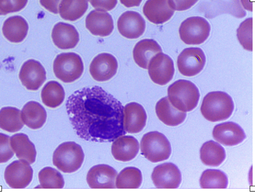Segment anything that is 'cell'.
Segmentation results:
<instances>
[{"label": "cell", "instance_id": "f546056e", "mask_svg": "<svg viewBox=\"0 0 255 192\" xmlns=\"http://www.w3.org/2000/svg\"><path fill=\"white\" fill-rule=\"evenodd\" d=\"M43 103L47 107L56 108L63 102L65 92L60 83L55 81L47 82L41 93Z\"/></svg>", "mask_w": 255, "mask_h": 192}, {"label": "cell", "instance_id": "4dcf8cb0", "mask_svg": "<svg viewBox=\"0 0 255 192\" xmlns=\"http://www.w3.org/2000/svg\"><path fill=\"white\" fill-rule=\"evenodd\" d=\"M21 111L14 107L7 106L0 110V128L9 132L20 130L23 126Z\"/></svg>", "mask_w": 255, "mask_h": 192}, {"label": "cell", "instance_id": "ba28073f", "mask_svg": "<svg viewBox=\"0 0 255 192\" xmlns=\"http://www.w3.org/2000/svg\"><path fill=\"white\" fill-rule=\"evenodd\" d=\"M206 56L203 51L198 47L184 49L178 55L177 65L179 72L186 77H193L204 68Z\"/></svg>", "mask_w": 255, "mask_h": 192}, {"label": "cell", "instance_id": "836d02e7", "mask_svg": "<svg viewBox=\"0 0 255 192\" xmlns=\"http://www.w3.org/2000/svg\"><path fill=\"white\" fill-rule=\"evenodd\" d=\"M40 186L42 189H62L64 186L63 176L57 170L50 167L43 168L38 173Z\"/></svg>", "mask_w": 255, "mask_h": 192}, {"label": "cell", "instance_id": "8fae6325", "mask_svg": "<svg viewBox=\"0 0 255 192\" xmlns=\"http://www.w3.org/2000/svg\"><path fill=\"white\" fill-rule=\"evenodd\" d=\"M151 179L158 189L177 188L181 182V174L178 167L171 163H164L155 167Z\"/></svg>", "mask_w": 255, "mask_h": 192}, {"label": "cell", "instance_id": "e0dca14e", "mask_svg": "<svg viewBox=\"0 0 255 192\" xmlns=\"http://www.w3.org/2000/svg\"><path fill=\"white\" fill-rule=\"evenodd\" d=\"M146 119L145 110L140 104L131 102L124 107L123 125L126 132H139L145 126Z\"/></svg>", "mask_w": 255, "mask_h": 192}, {"label": "cell", "instance_id": "2e32d148", "mask_svg": "<svg viewBox=\"0 0 255 192\" xmlns=\"http://www.w3.org/2000/svg\"><path fill=\"white\" fill-rule=\"evenodd\" d=\"M117 171L105 164L93 166L87 175V182L92 189H115Z\"/></svg>", "mask_w": 255, "mask_h": 192}, {"label": "cell", "instance_id": "f1b7e54d", "mask_svg": "<svg viewBox=\"0 0 255 192\" xmlns=\"http://www.w3.org/2000/svg\"><path fill=\"white\" fill-rule=\"evenodd\" d=\"M88 7V0H61L58 12L65 20L76 21L85 14Z\"/></svg>", "mask_w": 255, "mask_h": 192}, {"label": "cell", "instance_id": "3957f363", "mask_svg": "<svg viewBox=\"0 0 255 192\" xmlns=\"http://www.w3.org/2000/svg\"><path fill=\"white\" fill-rule=\"evenodd\" d=\"M168 98L176 109L183 112L190 111L197 105L200 93L192 82L183 79L176 81L167 90Z\"/></svg>", "mask_w": 255, "mask_h": 192}, {"label": "cell", "instance_id": "44dd1931", "mask_svg": "<svg viewBox=\"0 0 255 192\" xmlns=\"http://www.w3.org/2000/svg\"><path fill=\"white\" fill-rule=\"evenodd\" d=\"M51 37L55 45L61 49L74 48L79 41V35L75 27L62 22L54 26Z\"/></svg>", "mask_w": 255, "mask_h": 192}, {"label": "cell", "instance_id": "ffe728a7", "mask_svg": "<svg viewBox=\"0 0 255 192\" xmlns=\"http://www.w3.org/2000/svg\"><path fill=\"white\" fill-rule=\"evenodd\" d=\"M85 25L94 35L101 37L109 36L114 29L112 16L106 11L92 10L86 16Z\"/></svg>", "mask_w": 255, "mask_h": 192}, {"label": "cell", "instance_id": "d6986e66", "mask_svg": "<svg viewBox=\"0 0 255 192\" xmlns=\"http://www.w3.org/2000/svg\"><path fill=\"white\" fill-rule=\"evenodd\" d=\"M142 11L146 18L155 24H161L169 20L174 13L170 0H147Z\"/></svg>", "mask_w": 255, "mask_h": 192}, {"label": "cell", "instance_id": "277c9868", "mask_svg": "<svg viewBox=\"0 0 255 192\" xmlns=\"http://www.w3.org/2000/svg\"><path fill=\"white\" fill-rule=\"evenodd\" d=\"M84 154L82 147L73 141L60 144L53 155V164L60 171L70 173L76 172L82 166Z\"/></svg>", "mask_w": 255, "mask_h": 192}, {"label": "cell", "instance_id": "83f0119b", "mask_svg": "<svg viewBox=\"0 0 255 192\" xmlns=\"http://www.w3.org/2000/svg\"><path fill=\"white\" fill-rule=\"evenodd\" d=\"M200 154L202 163L209 166H219L226 158L224 148L213 140L206 142L202 145Z\"/></svg>", "mask_w": 255, "mask_h": 192}, {"label": "cell", "instance_id": "d590c367", "mask_svg": "<svg viewBox=\"0 0 255 192\" xmlns=\"http://www.w3.org/2000/svg\"><path fill=\"white\" fill-rule=\"evenodd\" d=\"M28 0H0V15H6L22 10Z\"/></svg>", "mask_w": 255, "mask_h": 192}, {"label": "cell", "instance_id": "484cf974", "mask_svg": "<svg viewBox=\"0 0 255 192\" xmlns=\"http://www.w3.org/2000/svg\"><path fill=\"white\" fill-rule=\"evenodd\" d=\"M10 145L16 156L29 164L35 161L36 151L33 143L24 133H16L10 138Z\"/></svg>", "mask_w": 255, "mask_h": 192}, {"label": "cell", "instance_id": "30bf717a", "mask_svg": "<svg viewBox=\"0 0 255 192\" xmlns=\"http://www.w3.org/2000/svg\"><path fill=\"white\" fill-rule=\"evenodd\" d=\"M33 170L29 164L21 160H15L8 165L4 177L7 184L11 188L23 189L31 182Z\"/></svg>", "mask_w": 255, "mask_h": 192}, {"label": "cell", "instance_id": "52a82bcc", "mask_svg": "<svg viewBox=\"0 0 255 192\" xmlns=\"http://www.w3.org/2000/svg\"><path fill=\"white\" fill-rule=\"evenodd\" d=\"M210 25L200 16H192L180 24L179 33L181 40L187 45H199L207 40L210 35Z\"/></svg>", "mask_w": 255, "mask_h": 192}, {"label": "cell", "instance_id": "5bb4252c", "mask_svg": "<svg viewBox=\"0 0 255 192\" xmlns=\"http://www.w3.org/2000/svg\"><path fill=\"white\" fill-rule=\"evenodd\" d=\"M205 16L213 18L222 14H230L237 18H243L246 12L240 0H210L202 5Z\"/></svg>", "mask_w": 255, "mask_h": 192}, {"label": "cell", "instance_id": "ac0fdd59", "mask_svg": "<svg viewBox=\"0 0 255 192\" xmlns=\"http://www.w3.org/2000/svg\"><path fill=\"white\" fill-rule=\"evenodd\" d=\"M212 135L220 143L226 146H235L246 138V134L238 124L233 122H225L214 126Z\"/></svg>", "mask_w": 255, "mask_h": 192}, {"label": "cell", "instance_id": "d4e9b609", "mask_svg": "<svg viewBox=\"0 0 255 192\" xmlns=\"http://www.w3.org/2000/svg\"><path fill=\"white\" fill-rule=\"evenodd\" d=\"M28 25L24 18L14 15L7 18L3 22L2 31L5 38L12 43L22 42L27 35Z\"/></svg>", "mask_w": 255, "mask_h": 192}, {"label": "cell", "instance_id": "8992f818", "mask_svg": "<svg viewBox=\"0 0 255 192\" xmlns=\"http://www.w3.org/2000/svg\"><path fill=\"white\" fill-rule=\"evenodd\" d=\"M53 70L55 76L66 83L78 80L82 75L84 65L81 57L73 52L62 53L55 58Z\"/></svg>", "mask_w": 255, "mask_h": 192}, {"label": "cell", "instance_id": "7402d4cb", "mask_svg": "<svg viewBox=\"0 0 255 192\" xmlns=\"http://www.w3.org/2000/svg\"><path fill=\"white\" fill-rule=\"evenodd\" d=\"M139 147V143L136 138L131 136L122 135L112 143L111 151L116 160L128 162L135 157Z\"/></svg>", "mask_w": 255, "mask_h": 192}, {"label": "cell", "instance_id": "74e56055", "mask_svg": "<svg viewBox=\"0 0 255 192\" xmlns=\"http://www.w3.org/2000/svg\"><path fill=\"white\" fill-rule=\"evenodd\" d=\"M92 6L97 10L110 11L117 5V0H89Z\"/></svg>", "mask_w": 255, "mask_h": 192}, {"label": "cell", "instance_id": "9c48e42d", "mask_svg": "<svg viewBox=\"0 0 255 192\" xmlns=\"http://www.w3.org/2000/svg\"><path fill=\"white\" fill-rule=\"evenodd\" d=\"M147 69L151 81L161 86L168 83L172 79L174 74L172 59L162 52L156 54L151 59Z\"/></svg>", "mask_w": 255, "mask_h": 192}, {"label": "cell", "instance_id": "8d00e7d4", "mask_svg": "<svg viewBox=\"0 0 255 192\" xmlns=\"http://www.w3.org/2000/svg\"><path fill=\"white\" fill-rule=\"evenodd\" d=\"M10 140L8 135L0 133V163L7 162L14 155Z\"/></svg>", "mask_w": 255, "mask_h": 192}, {"label": "cell", "instance_id": "9a60e30c", "mask_svg": "<svg viewBox=\"0 0 255 192\" xmlns=\"http://www.w3.org/2000/svg\"><path fill=\"white\" fill-rule=\"evenodd\" d=\"M117 27L123 36L128 39H136L144 33L145 22L138 12L127 11L119 17Z\"/></svg>", "mask_w": 255, "mask_h": 192}, {"label": "cell", "instance_id": "e575fe53", "mask_svg": "<svg viewBox=\"0 0 255 192\" xmlns=\"http://www.w3.org/2000/svg\"><path fill=\"white\" fill-rule=\"evenodd\" d=\"M238 39L243 48L253 51V18L246 19L237 30Z\"/></svg>", "mask_w": 255, "mask_h": 192}, {"label": "cell", "instance_id": "1f68e13d", "mask_svg": "<svg viewBox=\"0 0 255 192\" xmlns=\"http://www.w3.org/2000/svg\"><path fill=\"white\" fill-rule=\"evenodd\" d=\"M142 174L140 171L133 167L122 170L116 179V187L118 189H137L141 185Z\"/></svg>", "mask_w": 255, "mask_h": 192}, {"label": "cell", "instance_id": "d6a6232c", "mask_svg": "<svg viewBox=\"0 0 255 192\" xmlns=\"http://www.w3.org/2000/svg\"><path fill=\"white\" fill-rule=\"evenodd\" d=\"M200 184L202 189H226L228 186V178L220 170L208 169L202 173Z\"/></svg>", "mask_w": 255, "mask_h": 192}, {"label": "cell", "instance_id": "b9f144b4", "mask_svg": "<svg viewBox=\"0 0 255 192\" xmlns=\"http://www.w3.org/2000/svg\"><path fill=\"white\" fill-rule=\"evenodd\" d=\"M244 8L250 11H253V0H241Z\"/></svg>", "mask_w": 255, "mask_h": 192}, {"label": "cell", "instance_id": "7a4b0ae2", "mask_svg": "<svg viewBox=\"0 0 255 192\" xmlns=\"http://www.w3.org/2000/svg\"><path fill=\"white\" fill-rule=\"evenodd\" d=\"M234 109V102L230 96L224 92L215 91L204 96L200 111L206 119L217 122L228 118Z\"/></svg>", "mask_w": 255, "mask_h": 192}, {"label": "cell", "instance_id": "4316f807", "mask_svg": "<svg viewBox=\"0 0 255 192\" xmlns=\"http://www.w3.org/2000/svg\"><path fill=\"white\" fill-rule=\"evenodd\" d=\"M21 114L23 123L32 129L41 128L47 117L45 108L39 102L34 101L27 102L23 107Z\"/></svg>", "mask_w": 255, "mask_h": 192}, {"label": "cell", "instance_id": "ab89813d", "mask_svg": "<svg viewBox=\"0 0 255 192\" xmlns=\"http://www.w3.org/2000/svg\"><path fill=\"white\" fill-rule=\"evenodd\" d=\"M61 0H40V3L46 10L54 13H58V6Z\"/></svg>", "mask_w": 255, "mask_h": 192}, {"label": "cell", "instance_id": "60d3db41", "mask_svg": "<svg viewBox=\"0 0 255 192\" xmlns=\"http://www.w3.org/2000/svg\"><path fill=\"white\" fill-rule=\"evenodd\" d=\"M121 3L127 7L138 6L142 0H120Z\"/></svg>", "mask_w": 255, "mask_h": 192}, {"label": "cell", "instance_id": "5b68a950", "mask_svg": "<svg viewBox=\"0 0 255 192\" xmlns=\"http://www.w3.org/2000/svg\"><path fill=\"white\" fill-rule=\"evenodd\" d=\"M141 154L152 163L167 159L171 153L169 141L162 133L150 131L143 135L140 141Z\"/></svg>", "mask_w": 255, "mask_h": 192}, {"label": "cell", "instance_id": "603a6c76", "mask_svg": "<svg viewBox=\"0 0 255 192\" xmlns=\"http://www.w3.org/2000/svg\"><path fill=\"white\" fill-rule=\"evenodd\" d=\"M160 52H162V49L155 40L152 39H144L135 45L132 55L134 62L139 67L147 69L151 59Z\"/></svg>", "mask_w": 255, "mask_h": 192}, {"label": "cell", "instance_id": "cb8c5ba5", "mask_svg": "<svg viewBox=\"0 0 255 192\" xmlns=\"http://www.w3.org/2000/svg\"><path fill=\"white\" fill-rule=\"evenodd\" d=\"M155 112L159 119L170 126H175L182 123L186 117V113L174 107L166 96L157 102Z\"/></svg>", "mask_w": 255, "mask_h": 192}, {"label": "cell", "instance_id": "7c38bea8", "mask_svg": "<svg viewBox=\"0 0 255 192\" xmlns=\"http://www.w3.org/2000/svg\"><path fill=\"white\" fill-rule=\"evenodd\" d=\"M118 64L116 58L112 54L102 53L92 61L89 71L92 77L98 82L108 81L117 73Z\"/></svg>", "mask_w": 255, "mask_h": 192}, {"label": "cell", "instance_id": "f35d334b", "mask_svg": "<svg viewBox=\"0 0 255 192\" xmlns=\"http://www.w3.org/2000/svg\"><path fill=\"white\" fill-rule=\"evenodd\" d=\"M198 0H170L172 7L174 10L183 11L189 9Z\"/></svg>", "mask_w": 255, "mask_h": 192}, {"label": "cell", "instance_id": "6da1fadb", "mask_svg": "<svg viewBox=\"0 0 255 192\" xmlns=\"http://www.w3.org/2000/svg\"><path fill=\"white\" fill-rule=\"evenodd\" d=\"M66 107L74 129L82 139L112 142L127 133L123 125V105L101 87L76 91L68 98Z\"/></svg>", "mask_w": 255, "mask_h": 192}, {"label": "cell", "instance_id": "4fadbf2b", "mask_svg": "<svg viewBox=\"0 0 255 192\" xmlns=\"http://www.w3.org/2000/svg\"><path fill=\"white\" fill-rule=\"evenodd\" d=\"M19 78L27 90L36 91L46 80V71L39 62L29 59L22 65Z\"/></svg>", "mask_w": 255, "mask_h": 192}]
</instances>
